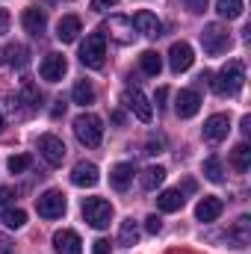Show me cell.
<instances>
[{"label":"cell","instance_id":"6da1fadb","mask_svg":"<svg viewBox=\"0 0 251 254\" xmlns=\"http://www.w3.org/2000/svg\"><path fill=\"white\" fill-rule=\"evenodd\" d=\"M201 80H210V86H213V92L216 95H222V98H234L240 89H243V83H246V68L243 63H228L219 74H201Z\"/></svg>","mask_w":251,"mask_h":254},{"label":"cell","instance_id":"7a4b0ae2","mask_svg":"<svg viewBox=\"0 0 251 254\" xmlns=\"http://www.w3.org/2000/svg\"><path fill=\"white\" fill-rule=\"evenodd\" d=\"M104 60H107V36L104 30H95L80 45V63L86 68H104Z\"/></svg>","mask_w":251,"mask_h":254},{"label":"cell","instance_id":"3957f363","mask_svg":"<svg viewBox=\"0 0 251 254\" xmlns=\"http://www.w3.org/2000/svg\"><path fill=\"white\" fill-rule=\"evenodd\" d=\"M74 136H77L86 148H98L101 139H104V125H101V119L92 116V113L77 116V119H74Z\"/></svg>","mask_w":251,"mask_h":254},{"label":"cell","instance_id":"277c9868","mask_svg":"<svg viewBox=\"0 0 251 254\" xmlns=\"http://www.w3.org/2000/svg\"><path fill=\"white\" fill-rule=\"evenodd\" d=\"M83 219H86L92 228L104 231V228H110V222H113V204H110L107 198H86V201H83Z\"/></svg>","mask_w":251,"mask_h":254},{"label":"cell","instance_id":"5b68a950","mask_svg":"<svg viewBox=\"0 0 251 254\" xmlns=\"http://www.w3.org/2000/svg\"><path fill=\"white\" fill-rule=\"evenodd\" d=\"M201 45L210 57H219L231 48V33L222 27V24H207L204 33H201Z\"/></svg>","mask_w":251,"mask_h":254},{"label":"cell","instance_id":"8992f818","mask_svg":"<svg viewBox=\"0 0 251 254\" xmlns=\"http://www.w3.org/2000/svg\"><path fill=\"white\" fill-rule=\"evenodd\" d=\"M36 213L42 219H60L65 213V195L60 190H48L36 198Z\"/></svg>","mask_w":251,"mask_h":254},{"label":"cell","instance_id":"52a82bcc","mask_svg":"<svg viewBox=\"0 0 251 254\" xmlns=\"http://www.w3.org/2000/svg\"><path fill=\"white\" fill-rule=\"evenodd\" d=\"M122 101H125V107L136 116V119H139V122H145V125H148V122L154 119V107L148 104V98H145L139 89H125Z\"/></svg>","mask_w":251,"mask_h":254},{"label":"cell","instance_id":"ba28073f","mask_svg":"<svg viewBox=\"0 0 251 254\" xmlns=\"http://www.w3.org/2000/svg\"><path fill=\"white\" fill-rule=\"evenodd\" d=\"M39 154L51 163V166H63L65 154H68V148H65V142L60 136H54V133H45V136H39Z\"/></svg>","mask_w":251,"mask_h":254},{"label":"cell","instance_id":"9c48e42d","mask_svg":"<svg viewBox=\"0 0 251 254\" xmlns=\"http://www.w3.org/2000/svg\"><path fill=\"white\" fill-rule=\"evenodd\" d=\"M65 71H68V63H65L63 54H48L42 65H39V74H42V80H48V83H60L65 77Z\"/></svg>","mask_w":251,"mask_h":254},{"label":"cell","instance_id":"30bf717a","mask_svg":"<svg viewBox=\"0 0 251 254\" xmlns=\"http://www.w3.org/2000/svg\"><path fill=\"white\" fill-rule=\"evenodd\" d=\"M130 24H133V30H136V33H142V36H148V39H157V36H163V24H160V18H157L154 12H148V9L136 12Z\"/></svg>","mask_w":251,"mask_h":254},{"label":"cell","instance_id":"8fae6325","mask_svg":"<svg viewBox=\"0 0 251 254\" xmlns=\"http://www.w3.org/2000/svg\"><path fill=\"white\" fill-rule=\"evenodd\" d=\"M192 63H195V54H192V48H189L187 42H175V45L169 48V65H172V71H175V74L189 71Z\"/></svg>","mask_w":251,"mask_h":254},{"label":"cell","instance_id":"7c38bea8","mask_svg":"<svg viewBox=\"0 0 251 254\" xmlns=\"http://www.w3.org/2000/svg\"><path fill=\"white\" fill-rule=\"evenodd\" d=\"M98 181H101V175H98V166H95V163H86V160H80V163L71 169V184H74V187L92 190Z\"/></svg>","mask_w":251,"mask_h":254},{"label":"cell","instance_id":"4fadbf2b","mask_svg":"<svg viewBox=\"0 0 251 254\" xmlns=\"http://www.w3.org/2000/svg\"><path fill=\"white\" fill-rule=\"evenodd\" d=\"M198 110H201V95L195 89H181L178 92V101H175V113L181 119H192Z\"/></svg>","mask_w":251,"mask_h":254},{"label":"cell","instance_id":"5bb4252c","mask_svg":"<svg viewBox=\"0 0 251 254\" xmlns=\"http://www.w3.org/2000/svg\"><path fill=\"white\" fill-rule=\"evenodd\" d=\"M228 130H231V119L216 113L204 122V139L207 142H222V139H228Z\"/></svg>","mask_w":251,"mask_h":254},{"label":"cell","instance_id":"9a60e30c","mask_svg":"<svg viewBox=\"0 0 251 254\" xmlns=\"http://www.w3.org/2000/svg\"><path fill=\"white\" fill-rule=\"evenodd\" d=\"M222 210H225L222 198H216V195H204V198L198 201V207H195V219H198V222H216V219L222 216Z\"/></svg>","mask_w":251,"mask_h":254},{"label":"cell","instance_id":"2e32d148","mask_svg":"<svg viewBox=\"0 0 251 254\" xmlns=\"http://www.w3.org/2000/svg\"><path fill=\"white\" fill-rule=\"evenodd\" d=\"M54 249H57V254H83V243L74 231L63 228L54 234Z\"/></svg>","mask_w":251,"mask_h":254},{"label":"cell","instance_id":"e0dca14e","mask_svg":"<svg viewBox=\"0 0 251 254\" xmlns=\"http://www.w3.org/2000/svg\"><path fill=\"white\" fill-rule=\"evenodd\" d=\"M21 24H24V30L30 33V36H42L45 33V27H48V15H45V9H36V6H30L24 15H21Z\"/></svg>","mask_w":251,"mask_h":254},{"label":"cell","instance_id":"ac0fdd59","mask_svg":"<svg viewBox=\"0 0 251 254\" xmlns=\"http://www.w3.org/2000/svg\"><path fill=\"white\" fill-rule=\"evenodd\" d=\"M251 240V219L249 216H240L237 222H234V228L228 231V243L234 246V249H246Z\"/></svg>","mask_w":251,"mask_h":254},{"label":"cell","instance_id":"d6986e66","mask_svg":"<svg viewBox=\"0 0 251 254\" xmlns=\"http://www.w3.org/2000/svg\"><path fill=\"white\" fill-rule=\"evenodd\" d=\"M77 36H80V18H77V15L60 18V24H57V39H60L63 45H68V42H74Z\"/></svg>","mask_w":251,"mask_h":254},{"label":"cell","instance_id":"ffe728a7","mask_svg":"<svg viewBox=\"0 0 251 254\" xmlns=\"http://www.w3.org/2000/svg\"><path fill=\"white\" fill-rule=\"evenodd\" d=\"M184 192L181 190H166V192H160L157 195V207L163 210V213H178L181 207H184Z\"/></svg>","mask_w":251,"mask_h":254},{"label":"cell","instance_id":"44dd1931","mask_svg":"<svg viewBox=\"0 0 251 254\" xmlns=\"http://www.w3.org/2000/svg\"><path fill=\"white\" fill-rule=\"evenodd\" d=\"M0 60H3V65H9V68H24L27 65V48L24 45H6L0 51Z\"/></svg>","mask_w":251,"mask_h":254},{"label":"cell","instance_id":"7402d4cb","mask_svg":"<svg viewBox=\"0 0 251 254\" xmlns=\"http://www.w3.org/2000/svg\"><path fill=\"white\" fill-rule=\"evenodd\" d=\"M130 181H133V166H130V163H119V166L110 172V184H113L116 192H125L127 187H130Z\"/></svg>","mask_w":251,"mask_h":254},{"label":"cell","instance_id":"603a6c76","mask_svg":"<svg viewBox=\"0 0 251 254\" xmlns=\"http://www.w3.org/2000/svg\"><path fill=\"white\" fill-rule=\"evenodd\" d=\"M110 33H113V39L116 42H133V24L127 21V18H110Z\"/></svg>","mask_w":251,"mask_h":254},{"label":"cell","instance_id":"cb8c5ba5","mask_svg":"<svg viewBox=\"0 0 251 254\" xmlns=\"http://www.w3.org/2000/svg\"><path fill=\"white\" fill-rule=\"evenodd\" d=\"M163 181H166V169H163V166H151V169H145L142 178H139V184H142V190L145 192L157 190Z\"/></svg>","mask_w":251,"mask_h":254},{"label":"cell","instance_id":"d4e9b609","mask_svg":"<svg viewBox=\"0 0 251 254\" xmlns=\"http://www.w3.org/2000/svg\"><path fill=\"white\" fill-rule=\"evenodd\" d=\"M71 101H74V104H80V107L95 104V89H92V83H86V80L74 83V89H71Z\"/></svg>","mask_w":251,"mask_h":254},{"label":"cell","instance_id":"484cf974","mask_svg":"<svg viewBox=\"0 0 251 254\" xmlns=\"http://www.w3.org/2000/svg\"><path fill=\"white\" fill-rule=\"evenodd\" d=\"M139 68H142L148 77H157V74L163 71V57H160L157 51H145V54L139 57Z\"/></svg>","mask_w":251,"mask_h":254},{"label":"cell","instance_id":"4316f807","mask_svg":"<svg viewBox=\"0 0 251 254\" xmlns=\"http://www.w3.org/2000/svg\"><path fill=\"white\" fill-rule=\"evenodd\" d=\"M216 12H219V18L237 21L243 15V0H216Z\"/></svg>","mask_w":251,"mask_h":254},{"label":"cell","instance_id":"83f0119b","mask_svg":"<svg viewBox=\"0 0 251 254\" xmlns=\"http://www.w3.org/2000/svg\"><path fill=\"white\" fill-rule=\"evenodd\" d=\"M119 243L122 246H136L139 243V225L133 219H125L122 228H119Z\"/></svg>","mask_w":251,"mask_h":254},{"label":"cell","instance_id":"f1b7e54d","mask_svg":"<svg viewBox=\"0 0 251 254\" xmlns=\"http://www.w3.org/2000/svg\"><path fill=\"white\" fill-rule=\"evenodd\" d=\"M231 160H234V169H237V172H249V166H251V148L246 145V142H240V145L234 148Z\"/></svg>","mask_w":251,"mask_h":254},{"label":"cell","instance_id":"f546056e","mask_svg":"<svg viewBox=\"0 0 251 254\" xmlns=\"http://www.w3.org/2000/svg\"><path fill=\"white\" fill-rule=\"evenodd\" d=\"M204 178L213 181V184H222V181H225V169H222V160H219V157L204 160Z\"/></svg>","mask_w":251,"mask_h":254},{"label":"cell","instance_id":"4dcf8cb0","mask_svg":"<svg viewBox=\"0 0 251 254\" xmlns=\"http://www.w3.org/2000/svg\"><path fill=\"white\" fill-rule=\"evenodd\" d=\"M0 219H3V225H6V228H24L27 213H24V210H18V207H6V210H0Z\"/></svg>","mask_w":251,"mask_h":254},{"label":"cell","instance_id":"1f68e13d","mask_svg":"<svg viewBox=\"0 0 251 254\" xmlns=\"http://www.w3.org/2000/svg\"><path fill=\"white\" fill-rule=\"evenodd\" d=\"M6 166H9L12 175H21V172H27V169L33 166V157H30V154H15V157H9Z\"/></svg>","mask_w":251,"mask_h":254},{"label":"cell","instance_id":"d6a6232c","mask_svg":"<svg viewBox=\"0 0 251 254\" xmlns=\"http://www.w3.org/2000/svg\"><path fill=\"white\" fill-rule=\"evenodd\" d=\"M145 231H148V234H160V231H163L160 216H148V219H145Z\"/></svg>","mask_w":251,"mask_h":254},{"label":"cell","instance_id":"836d02e7","mask_svg":"<svg viewBox=\"0 0 251 254\" xmlns=\"http://www.w3.org/2000/svg\"><path fill=\"white\" fill-rule=\"evenodd\" d=\"M12 201H15V192L9 190V187H0V210H6Z\"/></svg>","mask_w":251,"mask_h":254},{"label":"cell","instance_id":"e575fe53","mask_svg":"<svg viewBox=\"0 0 251 254\" xmlns=\"http://www.w3.org/2000/svg\"><path fill=\"white\" fill-rule=\"evenodd\" d=\"M184 3H187V9L192 15H201V12L207 9V0H184Z\"/></svg>","mask_w":251,"mask_h":254},{"label":"cell","instance_id":"d590c367","mask_svg":"<svg viewBox=\"0 0 251 254\" xmlns=\"http://www.w3.org/2000/svg\"><path fill=\"white\" fill-rule=\"evenodd\" d=\"M160 151H163V139L151 136V139H148V151H145V154H160Z\"/></svg>","mask_w":251,"mask_h":254},{"label":"cell","instance_id":"8d00e7d4","mask_svg":"<svg viewBox=\"0 0 251 254\" xmlns=\"http://www.w3.org/2000/svg\"><path fill=\"white\" fill-rule=\"evenodd\" d=\"M110 240H95V249H92V254H110Z\"/></svg>","mask_w":251,"mask_h":254},{"label":"cell","instance_id":"74e56055","mask_svg":"<svg viewBox=\"0 0 251 254\" xmlns=\"http://www.w3.org/2000/svg\"><path fill=\"white\" fill-rule=\"evenodd\" d=\"M119 0H92V9L95 12H104V9H110V6H116Z\"/></svg>","mask_w":251,"mask_h":254},{"label":"cell","instance_id":"f35d334b","mask_svg":"<svg viewBox=\"0 0 251 254\" xmlns=\"http://www.w3.org/2000/svg\"><path fill=\"white\" fill-rule=\"evenodd\" d=\"M6 30H9V12H6V9H0V36H3Z\"/></svg>","mask_w":251,"mask_h":254},{"label":"cell","instance_id":"ab89813d","mask_svg":"<svg viewBox=\"0 0 251 254\" xmlns=\"http://www.w3.org/2000/svg\"><path fill=\"white\" fill-rule=\"evenodd\" d=\"M0 254H12V243L6 237H0Z\"/></svg>","mask_w":251,"mask_h":254},{"label":"cell","instance_id":"60d3db41","mask_svg":"<svg viewBox=\"0 0 251 254\" xmlns=\"http://www.w3.org/2000/svg\"><path fill=\"white\" fill-rule=\"evenodd\" d=\"M166 98H169V89H160L157 92V107H166Z\"/></svg>","mask_w":251,"mask_h":254},{"label":"cell","instance_id":"b9f144b4","mask_svg":"<svg viewBox=\"0 0 251 254\" xmlns=\"http://www.w3.org/2000/svg\"><path fill=\"white\" fill-rule=\"evenodd\" d=\"M65 113V104L63 101H60V104H57V107H54V113H51V116H54V119H60V116H63Z\"/></svg>","mask_w":251,"mask_h":254},{"label":"cell","instance_id":"7bdbcfd3","mask_svg":"<svg viewBox=\"0 0 251 254\" xmlns=\"http://www.w3.org/2000/svg\"><path fill=\"white\" fill-rule=\"evenodd\" d=\"M243 133H246V136L251 133V119L249 116H243Z\"/></svg>","mask_w":251,"mask_h":254},{"label":"cell","instance_id":"ee69618b","mask_svg":"<svg viewBox=\"0 0 251 254\" xmlns=\"http://www.w3.org/2000/svg\"><path fill=\"white\" fill-rule=\"evenodd\" d=\"M0 133H3V116H0Z\"/></svg>","mask_w":251,"mask_h":254}]
</instances>
